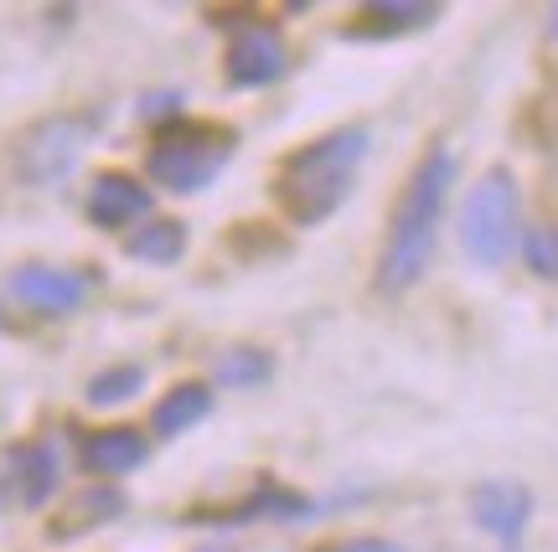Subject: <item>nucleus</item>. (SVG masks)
<instances>
[{"label": "nucleus", "mask_w": 558, "mask_h": 552, "mask_svg": "<svg viewBox=\"0 0 558 552\" xmlns=\"http://www.w3.org/2000/svg\"><path fill=\"white\" fill-rule=\"evenodd\" d=\"M341 552H399V548H383V542H357V548H341Z\"/></svg>", "instance_id": "obj_19"}, {"label": "nucleus", "mask_w": 558, "mask_h": 552, "mask_svg": "<svg viewBox=\"0 0 558 552\" xmlns=\"http://www.w3.org/2000/svg\"><path fill=\"white\" fill-rule=\"evenodd\" d=\"M120 512H124L120 491H109V486H104V491H88L68 506V516L52 522V537H78V532H88V527H99V522H114Z\"/></svg>", "instance_id": "obj_15"}, {"label": "nucleus", "mask_w": 558, "mask_h": 552, "mask_svg": "<svg viewBox=\"0 0 558 552\" xmlns=\"http://www.w3.org/2000/svg\"><path fill=\"white\" fill-rule=\"evenodd\" d=\"M269 377V356L259 346H233L218 356V382L222 388H259Z\"/></svg>", "instance_id": "obj_16"}, {"label": "nucleus", "mask_w": 558, "mask_h": 552, "mask_svg": "<svg viewBox=\"0 0 558 552\" xmlns=\"http://www.w3.org/2000/svg\"><path fill=\"white\" fill-rule=\"evenodd\" d=\"M11 295L37 316H73L88 299V279L73 269H58V263H21L11 274Z\"/></svg>", "instance_id": "obj_5"}, {"label": "nucleus", "mask_w": 558, "mask_h": 552, "mask_svg": "<svg viewBox=\"0 0 558 552\" xmlns=\"http://www.w3.org/2000/svg\"><path fill=\"white\" fill-rule=\"evenodd\" d=\"M83 454V470L88 475H130L145 465V454H150V444H145V434L140 429H94V434L78 444Z\"/></svg>", "instance_id": "obj_10"}, {"label": "nucleus", "mask_w": 558, "mask_h": 552, "mask_svg": "<svg viewBox=\"0 0 558 552\" xmlns=\"http://www.w3.org/2000/svg\"><path fill=\"white\" fill-rule=\"evenodd\" d=\"M207 414H213V393H207V382H181V388H171V393L156 403L150 429H156L160 439H177V434H186L192 424H202Z\"/></svg>", "instance_id": "obj_12"}, {"label": "nucleus", "mask_w": 558, "mask_h": 552, "mask_svg": "<svg viewBox=\"0 0 558 552\" xmlns=\"http://www.w3.org/2000/svg\"><path fill=\"white\" fill-rule=\"evenodd\" d=\"M471 516H476L481 532H492L497 542H518L527 532V516H533V495L518 480H486L471 491Z\"/></svg>", "instance_id": "obj_8"}, {"label": "nucleus", "mask_w": 558, "mask_h": 552, "mask_svg": "<svg viewBox=\"0 0 558 552\" xmlns=\"http://www.w3.org/2000/svg\"><path fill=\"white\" fill-rule=\"evenodd\" d=\"M150 212V192L140 186L135 176H124V171H104L99 181H94V192H88V222L94 228H130V222H140Z\"/></svg>", "instance_id": "obj_9"}, {"label": "nucleus", "mask_w": 558, "mask_h": 552, "mask_svg": "<svg viewBox=\"0 0 558 552\" xmlns=\"http://www.w3.org/2000/svg\"><path fill=\"white\" fill-rule=\"evenodd\" d=\"M124 254L140 263H177L186 254V228L177 218H150L124 237Z\"/></svg>", "instance_id": "obj_13"}, {"label": "nucleus", "mask_w": 558, "mask_h": 552, "mask_svg": "<svg viewBox=\"0 0 558 552\" xmlns=\"http://www.w3.org/2000/svg\"><path fill=\"white\" fill-rule=\"evenodd\" d=\"M140 388H145V372H140V367H109V372H99L88 382V403H94V408H114L124 397H135Z\"/></svg>", "instance_id": "obj_17"}, {"label": "nucleus", "mask_w": 558, "mask_h": 552, "mask_svg": "<svg viewBox=\"0 0 558 552\" xmlns=\"http://www.w3.org/2000/svg\"><path fill=\"white\" fill-rule=\"evenodd\" d=\"M518 181L507 176V171H492V176H481L471 186V197H465V212H460V243H465V254L486 263V269H497L512 258L518 248Z\"/></svg>", "instance_id": "obj_4"}, {"label": "nucleus", "mask_w": 558, "mask_h": 552, "mask_svg": "<svg viewBox=\"0 0 558 552\" xmlns=\"http://www.w3.org/2000/svg\"><path fill=\"white\" fill-rule=\"evenodd\" d=\"M284 62H290V52H284V37L275 26H248L228 47V83L233 88H264L284 73Z\"/></svg>", "instance_id": "obj_7"}, {"label": "nucleus", "mask_w": 558, "mask_h": 552, "mask_svg": "<svg viewBox=\"0 0 558 552\" xmlns=\"http://www.w3.org/2000/svg\"><path fill=\"white\" fill-rule=\"evenodd\" d=\"M527 263H533L543 279H558V233L554 228H533V233H527Z\"/></svg>", "instance_id": "obj_18"}, {"label": "nucleus", "mask_w": 558, "mask_h": 552, "mask_svg": "<svg viewBox=\"0 0 558 552\" xmlns=\"http://www.w3.org/2000/svg\"><path fill=\"white\" fill-rule=\"evenodd\" d=\"M228 160H233V130L181 119V124H166L156 135L150 156H145V171H150V181H160L166 192L192 197V192L218 181V171Z\"/></svg>", "instance_id": "obj_3"}, {"label": "nucleus", "mask_w": 558, "mask_h": 552, "mask_svg": "<svg viewBox=\"0 0 558 552\" xmlns=\"http://www.w3.org/2000/svg\"><path fill=\"white\" fill-rule=\"evenodd\" d=\"M554 32H558V11H554Z\"/></svg>", "instance_id": "obj_21"}, {"label": "nucleus", "mask_w": 558, "mask_h": 552, "mask_svg": "<svg viewBox=\"0 0 558 552\" xmlns=\"http://www.w3.org/2000/svg\"><path fill=\"white\" fill-rule=\"evenodd\" d=\"M202 552H228V548H202Z\"/></svg>", "instance_id": "obj_20"}, {"label": "nucleus", "mask_w": 558, "mask_h": 552, "mask_svg": "<svg viewBox=\"0 0 558 552\" xmlns=\"http://www.w3.org/2000/svg\"><path fill=\"white\" fill-rule=\"evenodd\" d=\"M450 181H456L450 150H429L414 165V176H409L399 207H393V222H388V243H383V269H378L383 290H409L429 269L435 228H439V212H445V197H450Z\"/></svg>", "instance_id": "obj_2"}, {"label": "nucleus", "mask_w": 558, "mask_h": 552, "mask_svg": "<svg viewBox=\"0 0 558 552\" xmlns=\"http://www.w3.org/2000/svg\"><path fill=\"white\" fill-rule=\"evenodd\" d=\"M439 16V5H414V0H393V5H367L352 21V37H399V32H418Z\"/></svg>", "instance_id": "obj_14"}, {"label": "nucleus", "mask_w": 558, "mask_h": 552, "mask_svg": "<svg viewBox=\"0 0 558 552\" xmlns=\"http://www.w3.org/2000/svg\"><path fill=\"white\" fill-rule=\"evenodd\" d=\"M362 156H367V130L362 124L311 139L305 150H295V156L279 165V181H275L279 212L290 222H300V228L326 222L347 201V192H352V176H357Z\"/></svg>", "instance_id": "obj_1"}, {"label": "nucleus", "mask_w": 558, "mask_h": 552, "mask_svg": "<svg viewBox=\"0 0 558 552\" xmlns=\"http://www.w3.org/2000/svg\"><path fill=\"white\" fill-rule=\"evenodd\" d=\"M11 480H16L21 506H41L47 495L58 491V454H52V444H21V450H11Z\"/></svg>", "instance_id": "obj_11"}, {"label": "nucleus", "mask_w": 558, "mask_h": 552, "mask_svg": "<svg viewBox=\"0 0 558 552\" xmlns=\"http://www.w3.org/2000/svg\"><path fill=\"white\" fill-rule=\"evenodd\" d=\"M83 150V124L78 119H47L41 130L21 139V176L26 181H52L62 176Z\"/></svg>", "instance_id": "obj_6"}]
</instances>
